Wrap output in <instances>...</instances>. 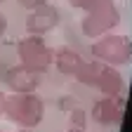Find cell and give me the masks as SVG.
Segmentation results:
<instances>
[{"label":"cell","instance_id":"obj_15","mask_svg":"<svg viewBox=\"0 0 132 132\" xmlns=\"http://www.w3.org/2000/svg\"><path fill=\"white\" fill-rule=\"evenodd\" d=\"M19 132H31V130H26V127H19Z\"/></svg>","mask_w":132,"mask_h":132},{"label":"cell","instance_id":"obj_4","mask_svg":"<svg viewBox=\"0 0 132 132\" xmlns=\"http://www.w3.org/2000/svg\"><path fill=\"white\" fill-rule=\"evenodd\" d=\"M61 21V14L59 10L52 5V3H47L43 7H36V10H31L28 16H26V31H28V36H47V33H52Z\"/></svg>","mask_w":132,"mask_h":132},{"label":"cell","instance_id":"obj_2","mask_svg":"<svg viewBox=\"0 0 132 132\" xmlns=\"http://www.w3.org/2000/svg\"><path fill=\"white\" fill-rule=\"evenodd\" d=\"M16 54H19V64L26 66L33 73H45L50 64L54 61V52L47 47V43L40 36H26L16 43Z\"/></svg>","mask_w":132,"mask_h":132},{"label":"cell","instance_id":"obj_5","mask_svg":"<svg viewBox=\"0 0 132 132\" xmlns=\"http://www.w3.org/2000/svg\"><path fill=\"white\" fill-rule=\"evenodd\" d=\"M116 24H118V12H116V7L113 5H104L99 10L87 12V16L82 19V33L94 38V36L106 33L109 28H113Z\"/></svg>","mask_w":132,"mask_h":132},{"label":"cell","instance_id":"obj_1","mask_svg":"<svg viewBox=\"0 0 132 132\" xmlns=\"http://www.w3.org/2000/svg\"><path fill=\"white\" fill-rule=\"evenodd\" d=\"M3 116L26 130H33L36 125L43 123L45 118V102L36 94V92H26V94H7L5 97V106H3Z\"/></svg>","mask_w":132,"mask_h":132},{"label":"cell","instance_id":"obj_12","mask_svg":"<svg viewBox=\"0 0 132 132\" xmlns=\"http://www.w3.org/2000/svg\"><path fill=\"white\" fill-rule=\"evenodd\" d=\"M78 104H76V99L73 97H61L59 99V109H64V111H73Z\"/></svg>","mask_w":132,"mask_h":132},{"label":"cell","instance_id":"obj_6","mask_svg":"<svg viewBox=\"0 0 132 132\" xmlns=\"http://www.w3.org/2000/svg\"><path fill=\"white\" fill-rule=\"evenodd\" d=\"M5 85L14 92V94H26V92H36L38 85H40V76L28 71L26 66H10L3 76Z\"/></svg>","mask_w":132,"mask_h":132},{"label":"cell","instance_id":"obj_14","mask_svg":"<svg viewBox=\"0 0 132 132\" xmlns=\"http://www.w3.org/2000/svg\"><path fill=\"white\" fill-rule=\"evenodd\" d=\"M3 106H5V94L0 92V116H3Z\"/></svg>","mask_w":132,"mask_h":132},{"label":"cell","instance_id":"obj_3","mask_svg":"<svg viewBox=\"0 0 132 132\" xmlns=\"http://www.w3.org/2000/svg\"><path fill=\"white\" fill-rule=\"evenodd\" d=\"M92 52L102 64H109V66L127 64L132 59V40L123 36H106L92 47Z\"/></svg>","mask_w":132,"mask_h":132},{"label":"cell","instance_id":"obj_7","mask_svg":"<svg viewBox=\"0 0 132 132\" xmlns=\"http://www.w3.org/2000/svg\"><path fill=\"white\" fill-rule=\"evenodd\" d=\"M125 113V104L120 99H113V97H106L102 102H97L94 109H92V118L99 123V125H118L120 118Z\"/></svg>","mask_w":132,"mask_h":132},{"label":"cell","instance_id":"obj_17","mask_svg":"<svg viewBox=\"0 0 132 132\" xmlns=\"http://www.w3.org/2000/svg\"><path fill=\"white\" fill-rule=\"evenodd\" d=\"M0 132H3V130H0Z\"/></svg>","mask_w":132,"mask_h":132},{"label":"cell","instance_id":"obj_9","mask_svg":"<svg viewBox=\"0 0 132 132\" xmlns=\"http://www.w3.org/2000/svg\"><path fill=\"white\" fill-rule=\"evenodd\" d=\"M85 120H87V113L82 111L80 106H76L73 111H69V132H85Z\"/></svg>","mask_w":132,"mask_h":132},{"label":"cell","instance_id":"obj_10","mask_svg":"<svg viewBox=\"0 0 132 132\" xmlns=\"http://www.w3.org/2000/svg\"><path fill=\"white\" fill-rule=\"evenodd\" d=\"M69 3L78 10H85V12H92V10H99L104 5H113V0H69Z\"/></svg>","mask_w":132,"mask_h":132},{"label":"cell","instance_id":"obj_8","mask_svg":"<svg viewBox=\"0 0 132 132\" xmlns=\"http://www.w3.org/2000/svg\"><path fill=\"white\" fill-rule=\"evenodd\" d=\"M52 64L57 66V69H59L64 76H76L85 61H82V57L76 52V50H71V47H61V50H57V52H54V61H52Z\"/></svg>","mask_w":132,"mask_h":132},{"label":"cell","instance_id":"obj_11","mask_svg":"<svg viewBox=\"0 0 132 132\" xmlns=\"http://www.w3.org/2000/svg\"><path fill=\"white\" fill-rule=\"evenodd\" d=\"M21 7H26V10H36V7H43V5H47L50 0H16Z\"/></svg>","mask_w":132,"mask_h":132},{"label":"cell","instance_id":"obj_13","mask_svg":"<svg viewBox=\"0 0 132 132\" xmlns=\"http://www.w3.org/2000/svg\"><path fill=\"white\" fill-rule=\"evenodd\" d=\"M5 31H7V16H5L3 12H0V38L5 36Z\"/></svg>","mask_w":132,"mask_h":132},{"label":"cell","instance_id":"obj_16","mask_svg":"<svg viewBox=\"0 0 132 132\" xmlns=\"http://www.w3.org/2000/svg\"><path fill=\"white\" fill-rule=\"evenodd\" d=\"M0 3H5V0H0Z\"/></svg>","mask_w":132,"mask_h":132}]
</instances>
